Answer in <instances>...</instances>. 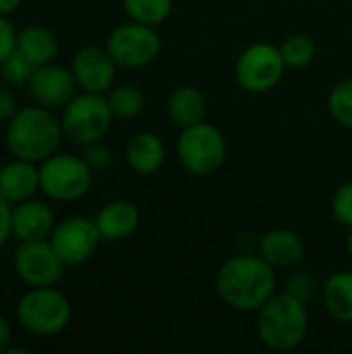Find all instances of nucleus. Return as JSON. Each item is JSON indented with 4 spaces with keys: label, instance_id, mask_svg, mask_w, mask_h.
Masks as SVG:
<instances>
[{
    "label": "nucleus",
    "instance_id": "nucleus-1",
    "mask_svg": "<svg viewBox=\"0 0 352 354\" xmlns=\"http://www.w3.org/2000/svg\"><path fill=\"white\" fill-rule=\"evenodd\" d=\"M278 270L259 253L228 257L216 272V292L239 313H255L278 292Z\"/></svg>",
    "mask_w": 352,
    "mask_h": 354
},
{
    "label": "nucleus",
    "instance_id": "nucleus-2",
    "mask_svg": "<svg viewBox=\"0 0 352 354\" xmlns=\"http://www.w3.org/2000/svg\"><path fill=\"white\" fill-rule=\"evenodd\" d=\"M62 139L60 116L37 104L19 108L4 129V143L10 156L35 164L56 153Z\"/></svg>",
    "mask_w": 352,
    "mask_h": 354
},
{
    "label": "nucleus",
    "instance_id": "nucleus-3",
    "mask_svg": "<svg viewBox=\"0 0 352 354\" xmlns=\"http://www.w3.org/2000/svg\"><path fill=\"white\" fill-rule=\"evenodd\" d=\"M255 332L259 342L272 351H295L309 332L307 303L286 290L276 292L255 311Z\"/></svg>",
    "mask_w": 352,
    "mask_h": 354
},
{
    "label": "nucleus",
    "instance_id": "nucleus-4",
    "mask_svg": "<svg viewBox=\"0 0 352 354\" xmlns=\"http://www.w3.org/2000/svg\"><path fill=\"white\" fill-rule=\"evenodd\" d=\"M15 317L27 334L52 338L68 328L73 319V307L56 286L29 288L17 301Z\"/></svg>",
    "mask_w": 352,
    "mask_h": 354
},
{
    "label": "nucleus",
    "instance_id": "nucleus-5",
    "mask_svg": "<svg viewBox=\"0 0 352 354\" xmlns=\"http://www.w3.org/2000/svg\"><path fill=\"white\" fill-rule=\"evenodd\" d=\"M114 114L110 110L106 93L79 91L62 110L60 124L64 139L75 147H87L95 141H102L110 127Z\"/></svg>",
    "mask_w": 352,
    "mask_h": 354
},
{
    "label": "nucleus",
    "instance_id": "nucleus-6",
    "mask_svg": "<svg viewBox=\"0 0 352 354\" xmlns=\"http://www.w3.org/2000/svg\"><path fill=\"white\" fill-rule=\"evenodd\" d=\"M180 166L193 176L216 174L228 153L224 133L212 122H195L180 129L174 145Z\"/></svg>",
    "mask_w": 352,
    "mask_h": 354
},
{
    "label": "nucleus",
    "instance_id": "nucleus-7",
    "mask_svg": "<svg viewBox=\"0 0 352 354\" xmlns=\"http://www.w3.org/2000/svg\"><path fill=\"white\" fill-rule=\"evenodd\" d=\"M93 174L83 156L56 151L39 162V189L50 201L73 203L89 193Z\"/></svg>",
    "mask_w": 352,
    "mask_h": 354
},
{
    "label": "nucleus",
    "instance_id": "nucleus-8",
    "mask_svg": "<svg viewBox=\"0 0 352 354\" xmlns=\"http://www.w3.org/2000/svg\"><path fill=\"white\" fill-rule=\"evenodd\" d=\"M286 64L280 48L268 41H255L247 46L234 62V79L247 93L261 95L280 85Z\"/></svg>",
    "mask_w": 352,
    "mask_h": 354
},
{
    "label": "nucleus",
    "instance_id": "nucleus-9",
    "mask_svg": "<svg viewBox=\"0 0 352 354\" xmlns=\"http://www.w3.org/2000/svg\"><path fill=\"white\" fill-rule=\"evenodd\" d=\"M106 50L118 68H143L151 64L162 52V37L158 27L131 21L114 27L106 37Z\"/></svg>",
    "mask_w": 352,
    "mask_h": 354
},
{
    "label": "nucleus",
    "instance_id": "nucleus-10",
    "mask_svg": "<svg viewBox=\"0 0 352 354\" xmlns=\"http://www.w3.org/2000/svg\"><path fill=\"white\" fill-rule=\"evenodd\" d=\"M48 241L58 253V257L62 259V263L66 268H75L87 263L95 255L102 236L93 218L68 216L56 222Z\"/></svg>",
    "mask_w": 352,
    "mask_h": 354
},
{
    "label": "nucleus",
    "instance_id": "nucleus-11",
    "mask_svg": "<svg viewBox=\"0 0 352 354\" xmlns=\"http://www.w3.org/2000/svg\"><path fill=\"white\" fill-rule=\"evenodd\" d=\"M12 268L17 278L27 288L56 286L64 276V263L50 245V241H27L19 243L12 255Z\"/></svg>",
    "mask_w": 352,
    "mask_h": 354
},
{
    "label": "nucleus",
    "instance_id": "nucleus-12",
    "mask_svg": "<svg viewBox=\"0 0 352 354\" xmlns=\"http://www.w3.org/2000/svg\"><path fill=\"white\" fill-rule=\"evenodd\" d=\"M27 91L33 104L56 112V110H62L79 93V85L73 77L71 66L48 62V64L35 66L27 83Z\"/></svg>",
    "mask_w": 352,
    "mask_h": 354
},
{
    "label": "nucleus",
    "instance_id": "nucleus-13",
    "mask_svg": "<svg viewBox=\"0 0 352 354\" xmlns=\"http://www.w3.org/2000/svg\"><path fill=\"white\" fill-rule=\"evenodd\" d=\"M71 71L79 85V91L108 93L116 85L118 64L106 50V46H83L71 58Z\"/></svg>",
    "mask_w": 352,
    "mask_h": 354
},
{
    "label": "nucleus",
    "instance_id": "nucleus-14",
    "mask_svg": "<svg viewBox=\"0 0 352 354\" xmlns=\"http://www.w3.org/2000/svg\"><path fill=\"white\" fill-rule=\"evenodd\" d=\"M56 222L58 220L52 205L35 197L19 201L10 209V230L12 239H17L19 243L50 239Z\"/></svg>",
    "mask_w": 352,
    "mask_h": 354
},
{
    "label": "nucleus",
    "instance_id": "nucleus-15",
    "mask_svg": "<svg viewBox=\"0 0 352 354\" xmlns=\"http://www.w3.org/2000/svg\"><path fill=\"white\" fill-rule=\"evenodd\" d=\"M257 253L274 270H290L305 257V241L290 228H272L259 236Z\"/></svg>",
    "mask_w": 352,
    "mask_h": 354
},
{
    "label": "nucleus",
    "instance_id": "nucleus-16",
    "mask_svg": "<svg viewBox=\"0 0 352 354\" xmlns=\"http://www.w3.org/2000/svg\"><path fill=\"white\" fill-rule=\"evenodd\" d=\"M102 241L118 243L131 239L141 226V212L129 199H114L100 207L93 218Z\"/></svg>",
    "mask_w": 352,
    "mask_h": 354
},
{
    "label": "nucleus",
    "instance_id": "nucleus-17",
    "mask_svg": "<svg viewBox=\"0 0 352 354\" xmlns=\"http://www.w3.org/2000/svg\"><path fill=\"white\" fill-rule=\"evenodd\" d=\"M39 164L12 158L0 168V195L10 203L31 199L39 193Z\"/></svg>",
    "mask_w": 352,
    "mask_h": 354
},
{
    "label": "nucleus",
    "instance_id": "nucleus-18",
    "mask_svg": "<svg viewBox=\"0 0 352 354\" xmlns=\"http://www.w3.org/2000/svg\"><path fill=\"white\" fill-rule=\"evenodd\" d=\"M124 158L135 174L151 176L160 172V168L166 162V143L158 133L139 131L127 141Z\"/></svg>",
    "mask_w": 352,
    "mask_h": 354
},
{
    "label": "nucleus",
    "instance_id": "nucleus-19",
    "mask_svg": "<svg viewBox=\"0 0 352 354\" xmlns=\"http://www.w3.org/2000/svg\"><path fill=\"white\" fill-rule=\"evenodd\" d=\"M17 50L35 66L54 62L60 52V41L56 33L46 25H25L17 33Z\"/></svg>",
    "mask_w": 352,
    "mask_h": 354
},
{
    "label": "nucleus",
    "instance_id": "nucleus-20",
    "mask_svg": "<svg viewBox=\"0 0 352 354\" xmlns=\"http://www.w3.org/2000/svg\"><path fill=\"white\" fill-rule=\"evenodd\" d=\"M166 112L176 127L185 129V127L205 120L207 100L199 87L178 85L170 91V95L166 100Z\"/></svg>",
    "mask_w": 352,
    "mask_h": 354
},
{
    "label": "nucleus",
    "instance_id": "nucleus-21",
    "mask_svg": "<svg viewBox=\"0 0 352 354\" xmlns=\"http://www.w3.org/2000/svg\"><path fill=\"white\" fill-rule=\"evenodd\" d=\"M324 309L334 322L352 324V272L338 270L330 274L319 290Z\"/></svg>",
    "mask_w": 352,
    "mask_h": 354
},
{
    "label": "nucleus",
    "instance_id": "nucleus-22",
    "mask_svg": "<svg viewBox=\"0 0 352 354\" xmlns=\"http://www.w3.org/2000/svg\"><path fill=\"white\" fill-rule=\"evenodd\" d=\"M106 97H108V104H110L114 118L129 120V118L139 116L145 108V93L141 91V87H137L133 83L114 85L106 93Z\"/></svg>",
    "mask_w": 352,
    "mask_h": 354
},
{
    "label": "nucleus",
    "instance_id": "nucleus-23",
    "mask_svg": "<svg viewBox=\"0 0 352 354\" xmlns=\"http://www.w3.org/2000/svg\"><path fill=\"white\" fill-rule=\"evenodd\" d=\"M127 17L137 23L160 27L168 21L174 8V0H120Z\"/></svg>",
    "mask_w": 352,
    "mask_h": 354
},
{
    "label": "nucleus",
    "instance_id": "nucleus-24",
    "mask_svg": "<svg viewBox=\"0 0 352 354\" xmlns=\"http://www.w3.org/2000/svg\"><path fill=\"white\" fill-rule=\"evenodd\" d=\"M278 48H280L286 68H305L315 60V54H317V46L313 37L307 33H293L284 37Z\"/></svg>",
    "mask_w": 352,
    "mask_h": 354
},
{
    "label": "nucleus",
    "instance_id": "nucleus-25",
    "mask_svg": "<svg viewBox=\"0 0 352 354\" xmlns=\"http://www.w3.org/2000/svg\"><path fill=\"white\" fill-rule=\"evenodd\" d=\"M328 112L334 122L352 131V79H344L330 89Z\"/></svg>",
    "mask_w": 352,
    "mask_h": 354
},
{
    "label": "nucleus",
    "instance_id": "nucleus-26",
    "mask_svg": "<svg viewBox=\"0 0 352 354\" xmlns=\"http://www.w3.org/2000/svg\"><path fill=\"white\" fill-rule=\"evenodd\" d=\"M35 71V64L29 62L19 50H15L2 64H0V79L10 87L27 85L31 75Z\"/></svg>",
    "mask_w": 352,
    "mask_h": 354
},
{
    "label": "nucleus",
    "instance_id": "nucleus-27",
    "mask_svg": "<svg viewBox=\"0 0 352 354\" xmlns=\"http://www.w3.org/2000/svg\"><path fill=\"white\" fill-rule=\"evenodd\" d=\"M332 214L342 226L352 228V180L342 183L334 191V195H332Z\"/></svg>",
    "mask_w": 352,
    "mask_h": 354
},
{
    "label": "nucleus",
    "instance_id": "nucleus-28",
    "mask_svg": "<svg viewBox=\"0 0 352 354\" xmlns=\"http://www.w3.org/2000/svg\"><path fill=\"white\" fill-rule=\"evenodd\" d=\"M319 290H322V286H317L313 276L307 272H295L286 282V292L295 295L297 299H301L305 303H309L315 295H319Z\"/></svg>",
    "mask_w": 352,
    "mask_h": 354
},
{
    "label": "nucleus",
    "instance_id": "nucleus-29",
    "mask_svg": "<svg viewBox=\"0 0 352 354\" xmlns=\"http://www.w3.org/2000/svg\"><path fill=\"white\" fill-rule=\"evenodd\" d=\"M83 160L87 162V166L93 170V172H104L112 166L114 162V153L108 145H104L102 141H95L87 147H83Z\"/></svg>",
    "mask_w": 352,
    "mask_h": 354
},
{
    "label": "nucleus",
    "instance_id": "nucleus-30",
    "mask_svg": "<svg viewBox=\"0 0 352 354\" xmlns=\"http://www.w3.org/2000/svg\"><path fill=\"white\" fill-rule=\"evenodd\" d=\"M19 29L10 23L8 15H0V64L17 50Z\"/></svg>",
    "mask_w": 352,
    "mask_h": 354
},
{
    "label": "nucleus",
    "instance_id": "nucleus-31",
    "mask_svg": "<svg viewBox=\"0 0 352 354\" xmlns=\"http://www.w3.org/2000/svg\"><path fill=\"white\" fill-rule=\"evenodd\" d=\"M19 110V104H17V97L10 89V85H6L4 81L0 83V124L8 122L12 118V114Z\"/></svg>",
    "mask_w": 352,
    "mask_h": 354
},
{
    "label": "nucleus",
    "instance_id": "nucleus-32",
    "mask_svg": "<svg viewBox=\"0 0 352 354\" xmlns=\"http://www.w3.org/2000/svg\"><path fill=\"white\" fill-rule=\"evenodd\" d=\"M10 209H12V205L0 195V249L12 236V230H10Z\"/></svg>",
    "mask_w": 352,
    "mask_h": 354
},
{
    "label": "nucleus",
    "instance_id": "nucleus-33",
    "mask_svg": "<svg viewBox=\"0 0 352 354\" xmlns=\"http://www.w3.org/2000/svg\"><path fill=\"white\" fill-rule=\"evenodd\" d=\"M10 342H12V328H10V322L0 315V354L6 353L10 348Z\"/></svg>",
    "mask_w": 352,
    "mask_h": 354
},
{
    "label": "nucleus",
    "instance_id": "nucleus-34",
    "mask_svg": "<svg viewBox=\"0 0 352 354\" xmlns=\"http://www.w3.org/2000/svg\"><path fill=\"white\" fill-rule=\"evenodd\" d=\"M21 4L23 0H0V15H12Z\"/></svg>",
    "mask_w": 352,
    "mask_h": 354
},
{
    "label": "nucleus",
    "instance_id": "nucleus-35",
    "mask_svg": "<svg viewBox=\"0 0 352 354\" xmlns=\"http://www.w3.org/2000/svg\"><path fill=\"white\" fill-rule=\"evenodd\" d=\"M346 251L352 259V228H349V236H346Z\"/></svg>",
    "mask_w": 352,
    "mask_h": 354
},
{
    "label": "nucleus",
    "instance_id": "nucleus-36",
    "mask_svg": "<svg viewBox=\"0 0 352 354\" xmlns=\"http://www.w3.org/2000/svg\"><path fill=\"white\" fill-rule=\"evenodd\" d=\"M0 168H2V162H0Z\"/></svg>",
    "mask_w": 352,
    "mask_h": 354
}]
</instances>
